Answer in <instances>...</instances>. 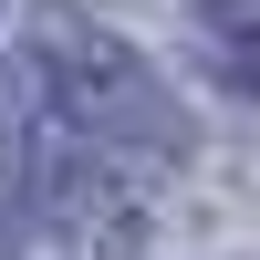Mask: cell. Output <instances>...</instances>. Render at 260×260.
<instances>
[{
  "instance_id": "3",
  "label": "cell",
  "mask_w": 260,
  "mask_h": 260,
  "mask_svg": "<svg viewBox=\"0 0 260 260\" xmlns=\"http://www.w3.org/2000/svg\"><path fill=\"white\" fill-rule=\"evenodd\" d=\"M11 115H21V83H11V73H0V136H11Z\"/></svg>"
},
{
  "instance_id": "2",
  "label": "cell",
  "mask_w": 260,
  "mask_h": 260,
  "mask_svg": "<svg viewBox=\"0 0 260 260\" xmlns=\"http://www.w3.org/2000/svg\"><path fill=\"white\" fill-rule=\"evenodd\" d=\"M219 83H229V94H260V11L219 31Z\"/></svg>"
},
{
  "instance_id": "1",
  "label": "cell",
  "mask_w": 260,
  "mask_h": 260,
  "mask_svg": "<svg viewBox=\"0 0 260 260\" xmlns=\"http://www.w3.org/2000/svg\"><path fill=\"white\" fill-rule=\"evenodd\" d=\"M31 83L62 125L83 136V156H177L187 115L167 104V83L146 73L136 42H115L104 21H83L73 0H42L31 11Z\"/></svg>"
}]
</instances>
